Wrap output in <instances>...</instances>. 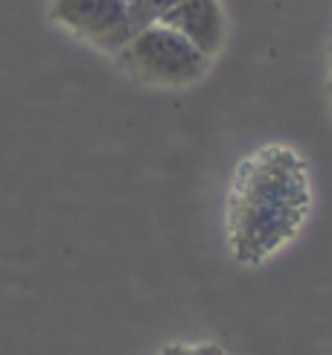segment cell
Listing matches in <instances>:
<instances>
[{
    "label": "cell",
    "mask_w": 332,
    "mask_h": 355,
    "mask_svg": "<svg viewBox=\"0 0 332 355\" xmlns=\"http://www.w3.org/2000/svg\"><path fill=\"white\" fill-rule=\"evenodd\" d=\"M50 18L70 35L111 55L138 33L134 15L119 0H50Z\"/></svg>",
    "instance_id": "obj_3"
},
{
    "label": "cell",
    "mask_w": 332,
    "mask_h": 355,
    "mask_svg": "<svg viewBox=\"0 0 332 355\" xmlns=\"http://www.w3.org/2000/svg\"><path fill=\"white\" fill-rule=\"evenodd\" d=\"M312 175L304 155L265 143L233 169L224 198V245L236 265L263 268L280 257L312 216Z\"/></svg>",
    "instance_id": "obj_1"
},
{
    "label": "cell",
    "mask_w": 332,
    "mask_h": 355,
    "mask_svg": "<svg viewBox=\"0 0 332 355\" xmlns=\"http://www.w3.org/2000/svg\"><path fill=\"white\" fill-rule=\"evenodd\" d=\"M160 21L184 33L210 58H216L224 47L228 21H224L222 0H178Z\"/></svg>",
    "instance_id": "obj_4"
},
{
    "label": "cell",
    "mask_w": 332,
    "mask_h": 355,
    "mask_svg": "<svg viewBox=\"0 0 332 355\" xmlns=\"http://www.w3.org/2000/svg\"><path fill=\"white\" fill-rule=\"evenodd\" d=\"M114 58L134 82L163 91H181L201 82L213 64V58L201 53L184 33L163 21L140 26Z\"/></svg>",
    "instance_id": "obj_2"
},
{
    "label": "cell",
    "mask_w": 332,
    "mask_h": 355,
    "mask_svg": "<svg viewBox=\"0 0 332 355\" xmlns=\"http://www.w3.org/2000/svg\"><path fill=\"white\" fill-rule=\"evenodd\" d=\"M158 355H228L219 341H169L158 349Z\"/></svg>",
    "instance_id": "obj_5"
},
{
    "label": "cell",
    "mask_w": 332,
    "mask_h": 355,
    "mask_svg": "<svg viewBox=\"0 0 332 355\" xmlns=\"http://www.w3.org/2000/svg\"><path fill=\"white\" fill-rule=\"evenodd\" d=\"M175 3L178 0H140V26L152 24V21H160Z\"/></svg>",
    "instance_id": "obj_6"
}]
</instances>
